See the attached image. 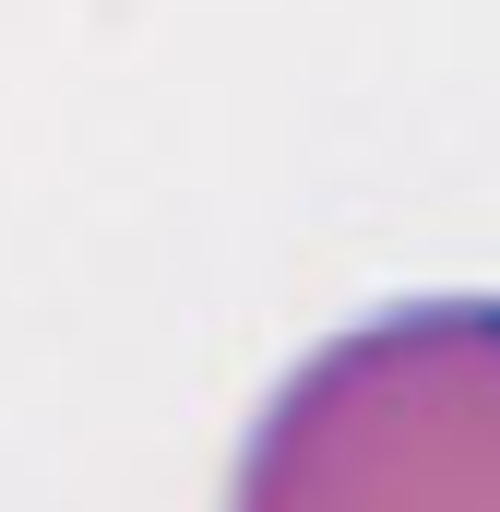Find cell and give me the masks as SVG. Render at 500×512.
<instances>
[{
    "instance_id": "6da1fadb",
    "label": "cell",
    "mask_w": 500,
    "mask_h": 512,
    "mask_svg": "<svg viewBox=\"0 0 500 512\" xmlns=\"http://www.w3.org/2000/svg\"><path fill=\"white\" fill-rule=\"evenodd\" d=\"M227 512H500V298H393L262 393Z\"/></svg>"
}]
</instances>
